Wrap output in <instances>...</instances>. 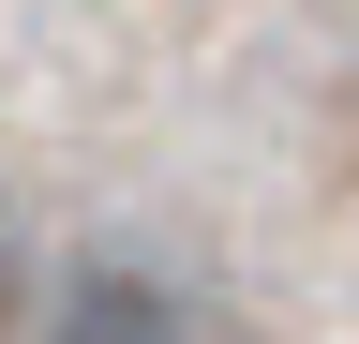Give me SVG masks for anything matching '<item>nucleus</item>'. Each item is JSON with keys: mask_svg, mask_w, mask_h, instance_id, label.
<instances>
[{"mask_svg": "<svg viewBox=\"0 0 359 344\" xmlns=\"http://www.w3.org/2000/svg\"><path fill=\"white\" fill-rule=\"evenodd\" d=\"M45 344H240V329H224V299L195 270H165V254H75V270L45 284Z\"/></svg>", "mask_w": 359, "mask_h": 344, "instance_id": "1", "label": "nucleus"}, {"mask_svg": "<svg viewBox=\"0 0 359 344\" xmlns=\"http://www.w3.org/2000/svg\"><path fill=\"white\" fill-rule=\"evenodd\" d=\"M0 315H15V240H0Z\"/></svg>", "mask_w": 359, "mask_h": 344, "instance_id": "2", "label": "nucleus"}]
</instances>
